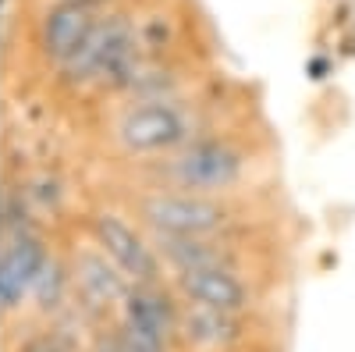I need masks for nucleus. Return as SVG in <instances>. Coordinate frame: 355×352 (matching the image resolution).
<instances>
[{
  "mask_svg": "<svg viewBox=\"0 0 355 352\" xmlns=\"http://www.w3.org/2000/svg\"><path fill=\"white\" fill-rule=\"evenodd\" d=\"M75 224L110 256V263L132 285L167 281L164 260H160V249L153 242L150 228H146L110 189L89 182V189H85V196L78 203Z\"/></svg>",
  "mask_w": 355,
  "mask_h": 352,
  "instance_id": "obj_4",
  "label": "nucleus"
},
{
  "mask_svg": "<svg viewBox=\"0 0 355 352\" xmlns=\"http://www.w3.org/2000/svg\"><path fill=\"white\" fill-rule=\"evenodd\" d=\"M89 182L142 192H249L281 185V139L259 114L150 160L93 167Z\"/></svg>",
  "mask_w": 355,
  "mask_h": 352,
  "instance_id": "obj_2",
  "label": "nucleus"
},
{
  "mask_svg": "<svg viewBox=\"0 0 355 352\" xmlns=\"http://www.w3.org/2000/svg\"><path fill=\"white\" fill-rule=\"evenodd\" d=\"M259 114L266 110L252 82L210 72L174 90L114 100L89 110L78 117V153L85 157V171L150 160Z\"/></svg>",
  "mask_w": 355,
  "mask_h": 352,
  "instance_id": "obj_1",
  "label": "nucleus"
},
{
  "mask_svg": "<svg viewBox=\"0 0 355 352\" xmlns=\"http://www.w3.org/2000/svg\"><path fill=\"white\" fill-rule=\"evenodd\" d=\"M103 189H110L153 235L196 239V235L299 224V210H295L284 185H266L249 192H142V189H114V185Z\"/></svg>",
  "mask_w": 355,
  "mask_h": 352,
  "instance_id": "obj_3",
  "label": "nucleus"
}]
</instances>
